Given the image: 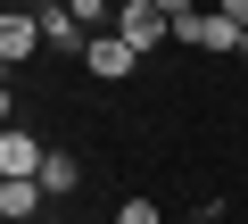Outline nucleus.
<instances>
[{
  "instance_id": "nucleus-1",
  "label": "nucleus",
  "mask_w": 248,
  "mask_h": 224,
  "mask_svg": "<svg viewBox=\"0 0 248 224\" xmlns=\"http://www.w3.org/2000/svg\"><path fill=\"white\" fill-rule=\"evenodd\" d=\"M116 34H124V42H133V50L149 58L157 42H174V17L157 9V0H124V9H116Z\"/></svg>"
},
{
  "instance_id": "nucleus-2",
  "label": "nucleus",
  "mask_w": 248,
  "mask_h": 224,
  "mask_svg": "<svg viewBox=\"0 0 248 224\" xmlns=\"http://www.w3.org/2000/svg\"><path fill=\"white\" fill-rule=\"evenodd\" d=\"M33 17H42V50H91V34L75 25V9H66V0H33Z\"/></svg>"
},
{
  "instance_id": "nucleus-3",
  "label": "nucleus",
  "mask_w": 248,
  "mask_h": 224,
  "mask_svg": "<svg viewBox=\"0 0 248 224\" xmlns=\"http://www.w3.org/2000/svg\"><path fill=\"white\" fill-rule=\"evenodd\" d=\"M83 67H91L99 83H124V75H133V67H141V50H133V42H124V34H99V42L83 50Z\"/></svg>"
},
{
  "instance_id": "nucleus-4",
  "label": "nucleus",
  "mask_w": 248,
  "mask_h": 224,
  "mask_svg": "<svg viewBox=\"0 0 248 224\" xmlns=\"http://www.w3.org/2000/svg\"><path fill=\"white\" fill-rule=\"evenodd\" d=\"M33 50H42V17H33V9H9V17H0V58L25 67Z\"/></svg>"
},
{
  "instance_id": "nucleus-5",
  "label": "nucleus",
  "mask_w": 248,
  "mask_h": 224,
  "mask_svg": "<svg viewBox=\"0 0 248 224\" xmlns=\"http://www.w3.org/2000/svg\"><path fill=\"white\" fill-rule=\"evenodd\" d=\"M42 166H50V150H42V133H17V125L0 133V174H33V183H42Z\"/></svg>"
},
{
  "instance_id": "nucleus-6",
  "label": "nucleus",
  "mask_w": 248,
  "mask_h": 224,
  "mask_svg": "<svg viewBox=\"0 0 248 224\" xmlns=\"http://www.w3.org/2000/svg\"><path fill=\"white\" fill-rule=\"evenodd\" d=\"M42 199H50V191H42L33 174H0V216H9V224H25Z\"/></svg>"
},
{
  "instance_id": "nucleus-7",
  "label": "nucleus",
  "mask_w": 248,
  "mask_h": 224,
  "mask_svg": "<svg viewBox=\"0 0 248 224\" xmlns=\"http://www.w3.org/2000/svg\"><path fill=\"white\" fill-rule=\"evenodd\" d=\"M66 9H75V25L99 42V34H116V9H124V0H66Z\"/></svg>"
},
{
  "instance_id": "nucleus-8",
  "label": "nucleus",
  "mask_w": 248,
  "mask_h": 224,
  "mask_svg": "<svg viewBox=\"0 0 248 224\" xmlns=\"http://www.w3.org/2000/svg\"><path fill=\"white\" fill-rule=\"evenodd\" d=\"M75 183H83V158H66V150H50V166H42V191H50V199H66Z\"/></svg>"
},
{
  "instance_id": "nucleus-9",
  "label": "nucleus",
  "mask_w": 248,
  "mask_h": 224,
  "mask_svg": "<svg viewBox=\"0 0 248 224\" xmlns=\"http://www.w3.org/2000/svg\"><path fill=\"white\" fill-rule=\"evenodd\" d=\"M174 42H182V50H207V42H215V17H207V9L174 17Z\"/></svg>"
},
{
  "instance_id": "nucleus-10",
  "label": "nucleus",
  "mask_w": 248,
  "mask_h": 224,
  "mask_svg": "<svg viewBox=\"0 0 248 224\" xmlns=\"http://www.w3.org/2000/svg\"><path fill=\"white\" fill-rule=\"evenodd\" d=\"M116 224H166V216H157V199H124V207H116Z\"/></svg>"
},
{
  "instance_id": "nucleus-11",
  "label": "nucleus",
  "mask_w": 248,
  "mask_h": 224,
  "mask_svg": "<svg viewBox=\"0 0 248 224\" xmlns=\"http://www.w3.org/2000/svg\"><path fill=\"white\" fill-rule=\"evenodd\" d=\"M215 9H223V17L240 25V34H248V0H215Z\"/></svg>"
},
{
  "instance_id": "nucleus-12",
  "label": "nucleus",
  "mask_w": 248,
  "mask_h": 224,
  "mask_svg": "<svg viewBox=\"0 0 248 224\" xmlns=\"http://www.w3.org/2000/svg\"><path fill=\"white\" fill-rule=\"evenodd\" d=\"M157 9H166V17H190V9H199V0H157Z\"/></svg>"
},
{
  "instance_id": "nucleus-13",
  "label": "nucleus",
  "mask_w": 248,
  "mask_h": 224,
  "mask_svg": "<svg viewBox=\"0 0 248 224\" xmlns=\"http://www.w3.org/2000/svg\"><path fill=\"white\" fill-rule=\"evenodd\" d=\"M240 58H248V34H240Z\"/></svg>"
}]
</instances>
